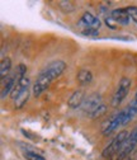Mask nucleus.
<instances>
[{
	"mask_svg": "<svg viewBox=\"0 0 137 160\" xmlns=\"http://www.w3.org/2000/svg\"><path fill=\"white\" fill-rule=\"evenodd\" d=\"M66 69V64L61 60H57L51 64H48L41 72L37 76L36 82L33 84V95L40 97L53 82L55 79H57Z\"/></svg>",
	"mask_w": 137,
	"mask_h": 160,
	"instance_id": "1",
	"label": "nucleus"
},
{
	"mask_svg": "<svg viewBox=\"0 0 137 160\" xmlns=\"http://www.w3.org/2000/svg\"><path fill=\"white\" fill-rule=\"evenodd\" d=\"M27 68L26 65L21 64L18 66V79H17V84L12 92V98H13V103L17 109H21L24 107V104L28 102L29 99V78L27 76Z\"/></svg>",
	"mask_w": 137,
	"mask_h": 160,
	"instance_id": "2",
	"label": "nucleus"
},
{
	"mask_svg": "<svg viewBox=\"0 0 137 160\" xmlns=\"http://www.w3.org/2000/svg\"><path fill=\"white\" fill-rule=\"evenodd\" d=\"M77 27L80 28L81 33L85 36H96L98 29L100 28V21H99V18H96L91 13L86 12L80 18Z\"/></svg>",
	"mask_w": 137,
	"mask_h": 160,
	"instance_id": "3",
	"label": "nucleus"
},
{
	"mask_svg": "<svg viewBox=\"0 0 137 160\" xmlns=\"http://www.w3.org/2000/svg\"><path fill=\"white\" fill-rule=\"evenodd\" d=\"M136 148H137V127H135L130 132V136L127 137V140H126V142L123 144L122 149L117 152L113 158H110V160H125L132 152H135Z\"/></svg>",
	"mask_w": 137,
	"mask_h": 160,
	"instance_id": "4",
	"label": "nucleus"
},
{
	"mask_svg": "<svg viewBox=\"0 0 137 160\" xmlns=\"http://www.w3.org/2000/svg\"><path fill=\"white\" fill-rule=\"evenodd\" d=\"M123 125H127V121H126V109H123V111H121L118 113L110 116L107 121L102 125V133L104 136H108L113 131H115L117 128L123 126Z\"/></svg>",
	"mask_w": 137,
	"mask_h": 160,
	"instance_id": "5",
	"label": "nucleus"
},
{
	"mask_svg": "<svg viewBox=\"0 0 137 160\" xmlns=\"http://www.w3.org/2000/svg\"><path fill=\"white\" fill-rule=\"evenodd\" d=\"M130 89H131V80L127 76L121 78L118 85H117V89L114 92V95L112 98V107H115V108L120 107L127 98Z\"/></svg>",
	"mask_w": 137,
	"mask_h": 160,
	"instance_id": "6",
	"label": "nucleus"
},
{
	"mask_svg": "<svg viewBox=\"0 0 137 160\" xmlns=\"http://www.w3.org/2000/svg\"><path fill=\"white\" fill-rule=\"evenodd\" d=\"M128 136H130V133H128V131H126V130L118 132V135H117V136L112 140V142L103 150V152H102L103 158H107V159L113 158L117 152H118V151L122 149V146H123V144L126 142V140H127Z\"/></svg>",
	"mask_w": 137,
	"mask_h": 160,
	"instance_id": "7",
	"label": "nucleus"
},
{
	"mask_svg": "<svg viewBox=\"0 0 137 160\" xmlns=\"http://www.w3.org/2000/svg\"><path fill=\"white\" fill-rule=\"evenodd\" d=\"M102 104H103L102 97H100L99 94H95V93H94V94H90V95L85 97L84 102H83V104H81V109H83L86 114L91 116Z\"/></svg>",
	"mask_w": 137,
	"mask_h": 160,
	"instance_id": "8",
	"label": "nucleus"
},
{
	"mask_svg": "<svg viewBox=\"0 0 137 160\" xmlns=\"http://www.w3.org/2000/svg\"><path fill=\"white\" fill-rule=\"evenodd\" d=\"M110 18L117 23V24H121V26H128L130 21H131V17L127 12V8H118V9H114L110 13Z\"/></svg>",
	"mask_w": 137,
	"mask_h": 160,
	"instance_id": "9",
	"label": "nucleus"
},
{
	"mask_svg": "<svg viewBox=\"0 0 137 160\" xmlns=\"http://www.w3.org/2000/svg\"><path fill=\"white\" fill-rule=\"evenodd\" d=\"M84 99H85V95H84V92L83 90H75L71 97L69 98V101H67V104L70 108L72 109H76V108H81V104L84 102Z\"/></svg>",
	"mask_w": 137,
	"mask_h": 160,
	"instance_id": "10",
	"label": "nucleus"
},
{
	"mask_svg": "<svg viewBox=\"0 0 137 160\" xmlns=\"http://www.w3.org/2000/svg\"><path fill=\"white\" fill-rule=\"evenodd\" d=\"M17 79H18V74L17 72L14 75L7 78V82L3 84V88H2V99H5L13 92V89H14V87L17 84Z\"/></svg>",
	"mask_w": 137,
	"mask_h": 160,
	"instance_id": "11",
	"label": "nucleus"
},
{
	"mask_svg": "<svg viewBox=\"0 0 137 160\" xmlns=\"http://www.w3.org/2000/svg\"><path fill=\"white\" fill-rule=\"evenodd\" d=\"M10 69H12V60L9 57H3L2 64H0V78H2V80H5V78H8Z\"/></svg>",
	"mask_w": 137,
	"mask_h": 160,
	"instance_id": "12",
	"label": "nucleus"
},
{
	"mask_svg": "<svg viewBox=\"0 0 137 160\" xmlns=\"http://www.w3.org/2000/svg\"><path fill=\"white\" fill-rule=\"evenodd\" d=\"M76 79H77V82H79L80 85H86L93 80V74L86 69H81L79 72H77Z\"/></svg>",
	"mask_w": 137,
	"mask_h": 160,
	"instance_id": "13",
	"label": "nucleus"
},
{
	"mask_svg": "<svg viewBox=\"0 0 137 160\" xmlns=\"http://www.w3.org/2000/svg\"><path fill=\"white\" fill-rule=\"evenodd\" d=\"M136 114H137V97L133 99V101L130 103V106L126 108V121H127V123L132 121Z\"/></svg>",
	"mask_w": 137,
	"mask_h": 160,
	"instance_id": "14",
	"label": "nucleus"
},
{
	"mask_svg": "<svg viewBox=\"0 0 137 160\" xmlns=\"http://www.w3.org/2000/svg\"><path fill=\"white\" fill-rule=\"evenodd\" d=\"M24 156H26L27 160H46L42 155L37 154V152H33V151H27V152H24Z\"/></svg>",
	"mask_w": 137,
	"mask_h": 160,
	"instance_id": "15",
	"label": "nucleus"
},
{
	"mask_svg": "<svg viewBox=\"0 0 137 160\" xmlns=\"http://www.w3.org/2000/svg\"><path fill=\"white\" fill-rule=\"evenodd\" d=\"M127 12H128L131 19L137 24V7H128L127 8Z\"/></svg>",
	"mask_w": 137,
	"mask_h": 160,
	"instance_id": "16",
	"label": "nucleus"
},
{
	"mask_svg": "<svg viewBox=\"0 0 137 160\" xmlns=\"http://www.w3.org/2000/svg\"><path fill=\"white\" fill-rule=\"evenodd\" d=\"M105 112H107V107H105L104 104H102V106H100L99 108H98V109H96V111H95V112H94V113H93V114H91L90 117H91V118H96V117H100V116H103V114H104Z\"/></svg>",
	"mask_w": 137,
	"mask_h": 160,
	"instance_id": "17",
	"label": "nucleus"
},
{
	"mask_svg": "<svg viewBox=\"0 0 137 160\" xmlns=\"http://www.w3.org/2000/svg\"><path fill=\"white\" fill-rule=\"evenodd\" d=\"M105 24H107L109 28H112V29H115V24H117V23L113 21V19L110 18V15H109L108 18H105Z\"/></svg>",
	"mask_w": 137,
	"mask_h": 160,
	"instance_id": "18",
	"label": "nucleus"
},
{
	"mask_svg": "<svg viewBox=\"0 0 137 160\" xmlns=\"http://www.w3.org/2000/svg\"><path fill=\"white\" fill-rule=\"evenodd\" d=\"M136 97H137V93H136Z\"/></svg>",
	"mask_w": 137,
	"mask_h": 160,
	"instance_id": "19",
	"label": "nucleus"
}]
</instances>
